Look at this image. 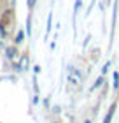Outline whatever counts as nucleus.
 Returning <instances> with one entry per match:
<instances>
[{
  "label": "nucleus",
  "mask_w": 119,
  "mask_h": 123,
  "mask_svg": "<svg viewBox=\"0 0 119 123\" xmlns=\"http://www.w3.org/2000/svg\"><path fill=\"white\" fill-rule=\"evenodd\" d=\"M102 83H103V79H102V77H98V79H96V83L93 85V90H95V88H98V86L102 85Z\"/></svg>",
  "instance_id": "obj_3"
},
{
  "label": "nucleus",
  "mask_w": 119,
  "mask_h": 123,
  "mask_svg": "<svg viewBox=\"0 0 119 123\" xmlns=\"http://www.w3.org/2000/svg\"><path fill=\"white\" fill-rule=\"evenodd\" d=\"M112 79H114V88H119V74H117V72H114Z\"/></svg>",
  "instance_id": "obj_2"
},
{
  "label": "nucleus",
  "mask_w": 119,
  "mask_h": 123,
  "mask_svg": "<svg viewBox=\"0 0 119 123\" xmlns=\"http://www.w3.org/2000/svg\"><path fill=\"white\" fill-rule=\"evenodd\" d=\"M33 4H35V0H28V5H30V7H33Z\"/></svg>",
  "instance_id": "obj_6"
},
{
  "label": "nucleus",
  "mask_w": 119,
  "mask_h": 123,
  "mask_svg": "<svg viewBox=\"0 0 119 123\" xmlns=\"http://www.w3.org/2000/svg\"><path fill=\"white\" fill-rule=\"evenodd\" d=\"M109 67H110V63H109V62H107V63L103 65V69H102V72H103V74H105V72L109 70Z\"/></svg>",
  "instance_id": "obj_5"
},
{
  "label": "nucleus",
  "mask_w": 119,
  "mask_h": 123,
  "mask_svg": "<svg viewBox=\"0 0 119 123\" xmlns=\"http://www.w3.org/2000/svg\"><path fill=\"white\" fill-rule=\"evenodd\" d=\"M21 41H23V32H19L18 37H16V42H21Z\"/></svg>",
  "instance_id": "obj_4"
},
{
  "label": "nucleus",
  "mask_w": 119,
  "mask_h": 123,
  "mask_svg": "<svg viewBox=\"0 0 119 123\" xmlns=\"http://www.w3.org/2000/svg\"><path fill=\"white\" fill-rule=\"evenodd\" d=\"M114 111H116V104H112V107L109 109V113H107V116H105L103 123H110V120H112V114H114Z\"/></svg>",
  "instance_id": "obj_1"
}]
</instances>
